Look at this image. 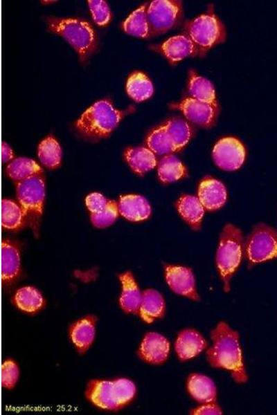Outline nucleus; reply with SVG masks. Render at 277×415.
Here are the masks:
<instances>
[{
  "label": "nucleus",
  "instance_id": "f257e3e1",
  "mask_svg": "<svg viewBox=\"0 0 277 415\" xmlns=\"http://www.w3.org/2000/svg\"><path fill=\"white\" fill-rule=\"evenodd\" d=\"M213 345L206 352L207 360L215 368L229 371L238 383L247 381L238 333L220 322L211 332Z\"/></svg>",
  "mask_w": 277,
  "mask_h": 415
},
{
  "label": "nucleus",
  "instance_id": "f03ea898",
  "mask_svg": "<svg viewBox=\"0 0 277 415\" xmlns=\"http://www.w3.org/2000/svg\"><path fill=\"white\" fill-rule=\"evenodd\" d=\"M136 394L134 382L125 378L91 380L85 390L86 398L90 403L98 408L109 411L123 409L132 403Z\"/></svg>",
  "mask_w": 277,
  "mask_h": 415
},
{
  "label": "nucleus",
  "instance_id": "7ed1b4c3",
  "mask_svg": "<svg viewBox=\"0 0 277 415\" xmlns=\"http://www.w3.org/2000/svg\"><path fill=\"white\" fill-rule=\"evenodd\" d=\"M123 112L107 100L97 101L79 118L75 127L83 135L93 138L107 137L118 125Z\"/></svg>",
  "mask_w": 277,
  "mask_h": 415
},
{
  "label": "nucleus",
  "instance_id": "20e7f679",
  "mask_svg": "<svg viewBox=\"0 0 277 415\" xmlns=\"http://www.w3.org/2000/svg\"><path fill=\"white\" fill-rule=\"evenodd\" d=\"M48 28L64 37L85 61L96 50V35L91 25L74 18H49Z\"/></svg>",
  "mask_w": 277,
  "mask_h": 415
},
{
  "label": "nucleus",
  "instance_id": "39448f33",
  "mask_svg": "<svg viewBox=\"0 0 277 415\" xmlns=\"http://www.w3.org/2000/svg\"><path fill=\"white\" fill-rule=\"evenodd\" d=\"M242 243V231L231 223L226 224L221 233L216 254L217 266L226 292L229 291L230 280L240 264Z\"/></svg>",
  "mask_w": 277,
  "mask_h": 415
},
{
  "label": "nucleus",
  "instance_id": "423d86ee",
  "mask_svg": "<svg viewBox=\"0 0 277 415\" xmlns=\"http://www.w3.org/2000/svg\"><path fill=\"white\" fill-rule=\"evenodd\" d=\"M186 31L200 53L222 42L226 36L222 23L212 11L188 22Z\"/></svg>",
  "mask_w": 277,
  "mask_h": 415
},
{
  "label": "nucleus",
  "instance_id": "0eeeda50",
  "mask_svg": "<svg viewBox=\"0 0 277 415\" xmlns=\"http://www.w3.org/2000/svg\"><path fill=\"white\" fill-rule=\"evenodd\" d=\"M245 255L251 264H258L277 257V230L265 224L254 227L247 239Z\"/></svg>",
  "mask_w": 277,
  "mask_h": 415
},
{
  "label": "nucleus",
  "instance_id": "6e6552de",
  "mask_svg": "<svg viewBox=\"0 0 277 415\" xmlns=\"http://www.w3.org/2000/svg\"><path fill=\"white\" fill-rule=\"evenodd\" d=\"M17 196L25 216L33 219L39 218L45 196L44 181L41 174L18 181Z\"/></svg>",
  "mask_w": 277,
  "mask_h": 415
},
{
  "label": "nucleus",
  "instance_id": "1a4fd4ad",
  "mask_svg": "<svg viewBox=\"0 0 277 415\" xmlns=\"http://www.w3.org/2000/svg\"><path fill=\"white\" fill-rule=\"evenodd\" d=\"M182 6L180 1L155 0L148 7L149 35L163 33L180 19Z\"/></svg>",
  "mask_w": 277,
  "mask_h": 415
},
{
  "label": "nucleus",
  "instance_id": "9d476101",
  "mask_svg": "<svg viewBox=\"0 0 277 415\" xmlns=\"http://www.w3.org/2000/svg\"><path fill=\"white\" fill-rule=\"evenodd\" d=\"M245 154L243 145L233 137L220 139L213 149V158L215 165L226 171L239 169L244 163Z\"/></svg>",
  "mask_w": 277,
  "mask_h": 415
},
{
  "label": "nucleus",
  "instance_id": "9b49d317",
  "mask_svg": "<svg viewBox=\"0 0 277 415\" xmlns=\"http://www.w3.org/2000/svg\"><path fill=\"white\" fill-rule=\"evenodd\" d=\"M175 107L182 111L186 118L200 127H212L217 116V103L204 102L191 97L184 99Z\"/></svg>",
  "mask_w": 277,
  "mask_h": 415
},
{
  "label": "nucleus",
  "instance_id": "f8f14e48",
  "mask_svg": "<svg viewBox=\"0 0 277 415\" xmlns=\"http://www.w3.org/2000/svg\"><path fill=\"white\" fill-rule=\"evenodd\" d=\"M165 277L168 285L175 293L195 302L199 300L196 290L195 277L190 268L166 265Z\"/></svg>",
  "mask_w": 277,
  "mask_h": 415
},
{
  "label": "nucleus",
  "instance_id": "ddd939ff",
  "mask_svg": "<svg viewBox=\"0 0 277 415\" xmlns=\"http://www.w3.org/2000/svg\"><path fill=\"white\" fill-rule=\"evenodd\" d=\"M169 353V341L161 334L155 332L145 334L138 350V355L141 359L153 365L165 362Z\"/></svg>",
  "mask_w": 277,
  "mask_h": 415
},
{
  "label": "nucleus",
  "instance_id": "4468645a",
  "mask_svg": "<svg viewBox=\"0 0 277 415\" xmlns=\"http://www.w3.org/2000/svg\"><path fill=\"white\" fill-rule=\"evenodd\" d=\"M97 318L88 315L73 323L69 328V337L77 351L84 353L92 345L96 336Z\"/></svg>",
  "mask_w": 277,
  "mask_h": 415
},
{
  "label": "nucleus",
  "instance_id": "2eb2a0df",
  "mask_svg": "<svg viewBox=\"0 0 277 415\" xmlns=\"http://www.w3.org/2000/svg\"><path fill=\"white\" fill-rule=\"evenodd\" d=\"M206 346L201 333L193 329H186L179 333L175 348L179 360L184 362L198 356Z\"/></svg>",
  "mask_w": 277,
  "mask_h": 415
},
{
  "label": "nucleus",
  "instance_id": "dca6fc26",
  "mask_svg": "<svg viewBox=\"0 0 277 415\" xmlns=\"http://www.w3.org/2000/svg\"><path fill=\"white\" fill-rule=\"evenodd\" d=\"M226 190L220 181L207 177L200 183L198 199L203 207L209 211L222 208L226 200Z\"/></svg>",
  "mask_w": 277,
  "mask_h": 415
},
{
  "label": "nucleus",
  "instance_id": "f3484780",
  "mask_svg": "<svg viewBox=\"0 0 277 415\" xmlns=\"http://www.w3.org/2000/svg\"><path fill=\"white\" fill-rule=\"evenodd\" d=\"M122 291L119 298L120 308L126 313L138 314L142 293L129 271L119 275Z\"/></svg>",
  "mask_w": 277,
  "mask_h": 415
},
{
  "label": "nucleus",
  "instance_id": "a211bd4d",
  "mask_svg": "<svg viewBox=\"0 0 277 415\" xmlns=\"http://www.w3.org/2000/svg\"><path fill=\"white\" fill-rule=\"evenodd\" d=\"M117 204L118 212L129 221L145 220L151 214L148 201L140 195L129 194L120 196Z\"/></svg>",
  "mask_w": 277,
  "mask_h": 415
},
{
  "label": "nucleus",
  "instance_id": "6ab92c4d",
  "mask_svg": "<svg viewBox=\"0 0 277 415\" xmlns=\"http://www.w3.org/2000/svg\"><path fill=\"white\" fill-rule=\"evenodd\" d=\"M187 390L190 396L201 404L215 402L217 396L215 385L206 376L191 374L187 380Z\"/></svg>",
  "mask_w": 277,
  "mask_h": 415
},
{
  "label": "nucleus",
  "instance_id": "aec40b11",
  "mask_svg": "<svg viewBox=\"0 0 277 415\" xmlns=\"http://www.w3.org/2000/svg\"><path fill=\"white\" fill-rule=\"evenodd\" d=\"M165 309V300L159 291L149 288L142 292L138 314L145 322L150 324L162 317Z\"/></svg>",
  "mask_w": 277,
  "mask_h": 415
},
{
  "label": "nucleus",
  "instance_id": "412c9836",
  "mask_svg": "<svg viewBox=\"0 0 277 415\" xmlns=\"http://www.w3.org/2000/svg\"><path fill=\"white\" fill-rule=\"evenodd\" d=\"M20 255L17 248L12 243H1V281L3 285L14 282L20 273Z\"/></svg>",
  "mask_w": 277,
  "mask_h": 415
},
{
  "label": "nucleus",
  "instance_id": "4be33fe9",
  "mask_svg": "<svg viewBox=\"0 0 277 415\" xmlns=\"http://www.w3.org/2000/svg\"><path fill=\"white\" fill-rule=\"evenodd\" d=\"M163 54L171 62L180 61L197 52L193 41L186 35H176L167 39L161 46Z\"/></svg>",
  "mask_w": 277,
  "mask_h": 415
},
{
  "label": "nucleus",
  "instance_id": "5701e85b",
  "mask_svg": "<svg viewBox=\"0 0 277 415\" xmlns=\"http://www.w3.org/2000/svg\"><path fill=\"white\" fill-rule=\"evenodd\" d=\"M177 208L183 219L193 229L198 230L200 228L204 208L198 197L182 195L177 201Z\"/></svg>",
  "mask_w": 277,
  "mask_h": 415
},
{
  "label": "nucleus",
  "instance_id": "b1692460",
  "mask_svg": "<svg viewBox=\"0 0 277 415\" xmlns=\"http://www.w3.org/2000/svg\"><path fill=\"white\" fill-rule=\"evenodd\" d=\"M12 302L19 309L28 313L39 311L45 304L41 292L30 286L19 288L12 297Z\"/></svg>",
  "mask_w": 277,
  "mask_h": 415
},
{
  "label": "nucleus",
  "instance_id": "393cba45",
  "mask_svg": "<svg viewBox=\"0 0 277 415\" xmlns=\"http://www.w3.org/2000/svg\"><path fill=\"white\" fill-rule=\"evenodd\" d=\"M125 157L132 170L138 174H143L157 165L155 154L149 148H129Z\"/></svg>",
  "mask_w": 277,
  "mask_h": 415
},
{
  "label": "nucleus",
  "instance_id": "a878e982",
  "mask_svg": "<svg viewBox=\"0 0 277 415\" xmlns=\"http://www.w3.org/2000/svg\"><path fill=\"white\" fill-rule=\"evenodd\" d=\"M126 91L134 100L142 102L152 96L154 89L150 79L144 73L136 71L128 77Z\"/></svg>",
  "mask_w": 277,
  "mask_h": 415
},
{
  "label": "nucleus",
  "instance_id": "bb28decb",
  "mask_svg": "<svg viewBox=\"0 0 277 415\" xmlns=\"http://www.w3.org/2000/svg\"><path fill=\"white\" fill-rule=\"evenodd\" d=\"M188 93L191 98L197 100L217 103L215 92L212 83L206 78L198 75L193 70L190 72Z\"/></svg>",
  "mask_w": 277,
  "mask_h": 415
},
{
  "label": "nucleus",
  "instance_id": "cd10ccee",
  "mask_svg": "<svg viewBox=\"0 0 277 415\" xmlns=\"http://www.w3.org/2000/svg\"><path fill=\"white\" fill-rule=\"evenodd\" d=\"M186 174V169L179 158L173 155L163 156L158 165V176L164 183L175 182Z\"/></svg>",
  "mask_w": 277,
  "mask_h": 415
},
{
  "label": "nucleus",
  "instance_id": "c85d7f7f",
  "mask_svg": "<svg viewBox=\"0 0 277 415\" xmlns=\"http://www.w3.org/2000/svg\"><path fill=\"white\" fill-rule=\"evenodd\" d=\"M147 10V4H144L134 10L123 23L125 32L138 37L144 38L148 37L149 35V26Z\"/></svg>",
  "mask_w": 277,
  "mask_h": 415
},
{
  "label": "nucleus",
  "instance_id": "c756f323",
  "mask_svg": "<svg viewBox=\"0 0 277 415\" xmlns=\"http://www.w3.org/2000/svg\"><path fill=\"white\" fill-rule=\"evenodd\" d=\"M146 142L154 154L165 156L176 151L164 124L154 129L148 136Z\"/></svg>",
  "mask_w": 277,
  "mask_h": 415
},
{
  "label": "nucleus",
  "instance_id": "7c9ffc66",
  "mask_svg": "<svg viewBox=\"0 0 277 415\" xmlns=\"http://www.w3.org/2000/svg\"><path fill=\"white\" fill-rule=\"evenodd\" d=\"M164 126L176 151L182 149L190 140L192 136V129L184 120L173 118L168 120Z\"/></svg>",
  "mask_w": 277,
  "mask_h": 415
},
{
  "label": "nucleus",
  "instance_id": "2f4dec72",
  "mask_svg": "<svg viewBox=\"0 0 277 415\" xmlns=\"http://www.w3.org/2000/svg\"><path fill=\"white\" fill-rule=\"evenodd\" d=\"M42 172V168L35 161L27 158H16L7 167L8 176L17 181L41 174Z\"/></svg>",
  "mask_w": 277,
  "mask_h": 415
},
{
  "label": "nucleus",
  "instance_id": "473e14b6",
  "mask_svg": "<svg viewBox=\"0 0 277 415\" xmlns=\"http://www.w3.org/2000/svg\"><path fill=\"white\" fill-rule=\"evenodd\" d=\"M38 156L43 165L50 169L57 167L61 161V148L51 136L43 140L38 147Z\"/></svg>",
  "mask_w": 277,
  "mask_h": 415
},
{
  "label": "nucleus",
  "instance_id": "72a5a7b5",
  "mask_svg": "<svg viewBox=\"0 0 277 415\" xmlns=\"http://www.w3.org/2000/svg\"><path fill=\"white\" fill-rule=\"evenodd\" d=\"M25 214L21 206L12 201L3 199L1 201V224L8 229L19 228Z\"/></svg>",
  "mask_w": 277,
  "mask_h": 415
},
{
  "label": "nucleus",
  "instance_id": "f704fd0d",
  "mask_svg": "<svg viewBox=\"0 0 277 415\" xmlns=\"http://www.w3.org/2000/svg\"><path fill=\"white\" fill-rule=\"evenodd\" d=\"M118 213V204L114 201H109L107 206L103 210L91 213V221L93 225L97 228H105L114 223Z\"/></svg>",
  "mask_w": 277,
  "mask_h": 415
},
{
  "label": "nucleus",
  "instance_id": "c9c22d12",
  "mask_svg": "<svg viewBox=\"0 0 277 415\" xmlns=\"http://www.w3.org/2000/svg\"><path fill=\"white\" fill-rule=\"evenodd\" d=\"M19 376V369L12 359H6L1 365V385L12 389L17 384Z\"/></svg>",
  "mask_w": 277,
  "mask_h": 415
},
{
  "label": "nucleus",
  "instance_id": "e433bc0d",
  "mask_svg": "<svg viewBox=\"0 0 277 415\" xmlns=\"http://www.w3.org/2000/svg\"><path fill=\"white\" fill-rule=\"evenodd\" d=\"M88 5L96 24L100 26L107 25L111 18V12L107 3L102 0H89Z\"/></svg>",
  "mask_w": 277,
  "mask_h": 415
},
{
  "label": "nucleus",
  "instance_id": "4c0bfd02",
  "mask_svg": "<svg viewBox=\"0 0 277 415\" xmlns=\"http://www.w3.org/2000/svg\"><path fill=\"white\" fill-rule=\"evenodd\" d=\"M107 200L99 193H91L86 198V205L91 213H96L103 210L108 205Z\"/></svg>",
  "mask_w": 277,
  "mask_h": 415
},
{
  "label": "nucleus",
  "instance_id": "58836bf2",
  "mask_svg": "<svg viewBox=\"0 0 277 415\" xmlns=\"http://www.w3.org/2000/svg\"><path fill=\"white\" fill-rule=\"evenodd\" d=\"M191 414H222V410L220 407L213 403H203L197 407L192 409L190 412Z\"/></svg>",
  "mask_w": 277,
  "mask_h": 415
},
{
  "label": "nucleus",
  "instance_id": "ea45409f",
  "mask_svg": "<svg viewBox=\"0 0 277 415\" xmlns=\"http://www.w3.org/2000/svg\"><path fill=\"white\" fill-rule=\"evenodd\" d=\"M13 158V152L10 146L5 142L1 144V160L6 163Z\"/></svg>",
  "mask_w": 277,
  "mask_h": 415
}]
</instances>
